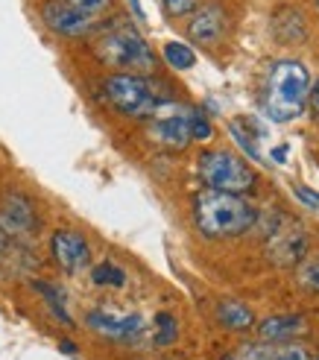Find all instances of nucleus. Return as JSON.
<instances>
[{
    "instance_id": "ddd939ff",
    "label": "nucleus",
    "mask_w": 319,
    "mask_h": 360,
    "mask_svg": "<svg viewBox=\"0 0 319 360\" xmlns=\"http://www.w3.org/2000/svg\"><path fill=\"white\" fill-rule=\"evenodd\" d=\"M261 340L267 343H287L293 337H302L308 334V319L299 316V314H281V316H270L258 326Z\"/></svg>"
},
{
    "instance_id": "f03ea898",
    "label": "nucleus",
    "mask_w": 319,
    "mask_h": 360,
    "mask_svg": "<svg viewBox=\"0 0 319 360\" xmlns=\"http://www.w3.org/2000/svg\"><path fill=\"white\" fill-rule=\"evenodd\" d=\"M308 91H311V74L302 62L296 59H281L270 68L267 82H263L261 105L263 115L273 123H290L302 117L308 105Z\"/></svg>"
},
{
    "instance_id": "1a4fd4ad",
    "label": "nucleus",
    "mask_w": 319,
    "mask_h": 360,
    "mask_svg": "<svg viewBox=\"0 0 319 360\" xmlns=\"http://www.w3.org/2000/svg\"><path fill=\"white\" fill-rule=\"evenodd\" d=\"M50 255L62 273L77 276L82 269L91 266V246H88L82 231L74 229H59L50 235Z\"/></svg>"
},
{
    "instance_id": "4468645a",
    "label": "nucleus",
    "mask_w": 319,
    "mask_h": 360,
    "mask_svg": "<svg viewBox=\"0 0 319 360\" xmlns=\"http://www.w3.org/2000/svg\"><path fill=\"white\" fill-rule=\"evenodd\" d=\"M228 132L235 135V141H237V147L249 155L252 161H261L263 155H261V138H263V126L261 123H255L252 117H235L232 123H228Z\"/></svg>"
},
{
    "instance_id": "dca6fc26",
    "label": "nucleus",
    "mask_w": 319,
    "mask_h": 360,
    "mask_svg": "<svg viewBox=\"0 0 319 360\" xmlns=\"http://www.w3.org/2000/svg\"><path fill=\"white\" fill-rule=\"evenodd\" d=\"M32 290L44 296V302H47V308L53 311V316L62 319L65 326H74V319H70V314H67V299H65V293L59 290L56 284H47V281H41V278H35V281H32Z\"/></svg>"
},
{
    "instance_id": "bb28decb",
    "label": "nucleus",
    "mask_w": 319,
    "mask_h": 360,
    "mask_svg": "<svg viewBox=\"0 0 319 360\" xmlns=\"http://www.w3.org/2000/svg\"><path fill=\"white\" fill-rule=\"evenodd\" d=\"M6 246H9V235H6V229L0 226V252H4Z\"/></svg>"
},
{
    "instance_id": "9b49d317",
    "label": "nucleus",
    "mask_w": 319,
    "mask_h": 360,
    "mask_svg": "<svg viewBox=\"0 0 319 360\" xmlns=\"http://www.w3.org/2000/svg\"><path fill=\"white\" fill-rule=\"evenodd\" d=\"M0 226L6 229L9 238H32L39 231V214H35L30 196L9 191L0 202Z\"/></svg>"
},
{
    "instance_id": "f3484780",
    "label": "nucleus",
    "mask_w": 319,
    "mask_h": 360,
    "mask_svg": "<svg viewBox=\"0 0 319 360\" xmlns=\"http://www.w3.org/2000/svg\"><path fill=\"white\" fill-rule=\"evenodd\" d=\"M91 281L97 287H112V290H120V287L126 284V273H123V266H117L115 261H100L91 269Z\"/></svg>"
},
{
    "instance_id": "0eeeda50",
    "label": "nucleus",
    "mask_w": 319,
    "mask_h": 360,
    "mask_svg": "<svg viewBox=\"0 0 319 360\" xmlns=\"http://www.w3.org/2000/svg\"><path fill=\"white\" fill-rule=\"evenodd\" d=\"M41 21L47 24V30L62 35V39H85V35H91L97 30L94 15L70 6L67 0H44Z\"/></svg>"
},
{
    "instance_id": "a211bd4d",
    "label": "nucleus",
    "mask_w": 319,
    "mask_h": 360,
    "mask_svg": "<svg viewBox=\"0 0 319 360\" xmlns=\"http://www.w3.org/2000/svg\"><path fill=\"white\" fill-rule=\"evenodd\" d=\"M162 53H164V62L173 70H190L193 65H197V53H193V47H188L182 41H167Z\"/></svg>"
},
{
    "instance_id": "4be33fe9",
    "label": "nucleus",
    "mask_w": 319,
    "mask_h": 360,
    "mask_svg": "<svg viewBox=\"0 0 319 360\" xmlns=\"http://www.w3.org/2000/svg\"><path fill=\"white\" fill-rule=\"evenodd\" d=\"M200 6V0H162V9L167 18H185Z\"/></svg>"
},
{
    "instance_id": "cd10ccee",
    "label": "nucleus",
    "mask_w": 319,
    "mask_h": 360,
    "mask_svg": "<svg viewBox=\"0 0 319 360\" xmlns=\"http://www.w3.org/2000/svg\"><path fill=\"white\" fill-rule=\"evenodd\" d=\"M59 349H62L65 354H77V346H74V343H62Z\"/></svg>"
},
{
    "instance_id": "412c9836",
    "label": "nucleus",
    "mask_w": 319,
    "mask_h": 360,
    "mask_svg": "<svg viewBox=\"0 0 319 360\" xmlns=\"http://www.w3.org/2000/svg\"><path fill=\"white\" fill-rule=\"evenodd\" d=\"M211 135H214V129H211L208 117L200 109H190V138L193 141H208Z\"/></svg>"
},
{
    "instance_id": "5701e85b",
    "label": "nucleus",
    "mask_w": 319,
    "mask_h": 360,
    "mask_svg": "<svg viewBox=\"0 0 319 360\" xmlns=\"http://www.w3.org/2000/svg\"><path fill=\"white\" fill-rule=\"evenodd\" d=\"M70 6H77V9H82V12H88V15H100V12H105L112 6V0H67Z\"/></svg>"
},
{
    "instance_id": "a878e982",
    "label": "nucleus",
    "mask_w": 319,
    "mask_h": 360,
    "mask_svg": "<svg viewBox=\"0 0 319 360\" xmlns=\"http://www.w3.org/2000/svg\"><path fill=\"white\" fill-rule=\"evenodd\" d=\"M270 158H273V161H278V165H285V158H287V143H281V147H275V150L270 153Z\"/></svg>"
},
{
    "instance_id": "6e6552de",
    "label": "nucleus",
    "mask_w": 319,
    "mask_h": 360,
    "mask_svg": "<svg viewBox=\"0 0 319 360\" xmlns=\"http://www.w3.org/2000/svg\"><path fill=\"white\" fill-rule=\"evenodd\" d=\"M85 326L91 328L94 334L115 340V343H135V340L147 331L144 316L138 314H115L105 308H94L85 314Z\"/></svg>"
},
{
    "instance_id": "c756f323",
    "label": "nucleus",
    "mask_w": 319,
    "mask_h": 360,
    "mask_svg": "<svg viewBox=\"0 0 319 360\" xmlns=\"http://www.w3.org/2000/svg\"><path fill=\"white\" fill-rule=\"evenodd\" d=\"M316 6H319V0H316Z\"/></svg>"
},
{
    "instance_id": "9d476101",
    "label": "nucleus",
    "mask_w": 319,
    "mask_h": 360,
    "mask_svg": "<svg viewBox=\"0 0 319 360\" xmlns=\"http://www.w3.org/2000/svg\"><path fill=\"white\" fill-rule=\"evenodd\" d=\"M228 32V15L226 9L217 4V0H208V4H200L190 12L188 21V39L200 47H217Z\"/></svg>"
},
{
    "instance_id": "2eb2a0df",
    "label": "nucleus",
    "mask_w": 319,
    "mask_h": 360,
    "mask_svg": "<svg viewBox=\"0 0 319 360\" xmlns=\"http://www.w3.org/2000/svg\"><path fill=\"white\" fill-rule=\"evenodd\" d=\"M217 319L228 331H249L255 326V314H252V308H246L243 302H220Z\"/></svg>"
},
{
    "instance_id": "c85d7f7f",
    "label": "nucleus",
    "mask_w": 319,
    "mask_h": 360,
    "mask_svg": "<svg viewBox=\"0 0 319 360\" xmlns=\"http://www.w3.org/2000/svg\"><path fill=\"white\" fill-rule=\"evenodd\" d=\"M223 360H240V357H237V354H235V352H232V354H226V357H223Z\"/></svg>"
},
{
    "instance_id": "20e7f679",
    "label": "nucleus",
    "mask_w": 319,
    "mask_h": 360,
    "mask_svg": "<svg viewBox=\"0 0 319 360\" xmlns=\"http://www.w3.org/2000/svg\"><path fill=\"white\" fill-rule=\"evenodd\" d=\"M103 97L109 100L117 115L132 120H150L158 112V105L164 103V97H158L141 74H123V70H115V74L105 77Z\"/></svg>"
},
{
    "instance_id": "423d86ee",
    "label": "nucleus",
    "mask_w": 319,
    "mask_h": 360,
    "mask_svg": "<svg viewBox=\"0 0 319 360\" xmlns=\"http://www.w3.org/2000/svg\"><path fill=\"white\" fill-rule=\"evenodd\" d=\"M147 138L162 150L182 153L193 141L190 138V105H179L173 100H164L147 123Z\"/></svg>"
},
{
    "instance_id": "39448f33",
    "label": "nucleus",
    "mask_w": 319,
    "mask_h": 360,
    "mask_svg": "<svg viewBox=\"0 0 319 360\" xmlns=\"http://www.w3.org/2000/svg\"><path fill=\"white\" fill-rule=\"evenodd\" d=\"M197 173L202 185L223 193H249L258 182L255 170L246 165V158L235 155L232 150H205L197 158Z\"/></svg>"
},
{
    "instance_id": "f8f14e48",
    "label": "nucleus",
    "mask_w": 319,
    "mask_h": 360,
    "mask_svg": "<svg viewBox=\"0 0 319 360\" xmlns=\"http://www.w3.org/2000/svg\"><path fill=\"white\" fill-rule=\"evenodd\" d=\"M240 360H313L311 352L302 346V343H267V340H261V343H246L235 352Z\"/></svg>"
},
{
    "instance_id": "f257e3e1",
    "label": "nucleus",
    "mask_w": 319,
    "mask_h": 360,
    "mask_svg": "<svg viewBox=\"0 0 319 360\" xmlns=\"http://www.w3.org/2000/svg\"><path fill=\"white\" fill-rule=\"evenodd\" d=\"M258 220L255 205H249L240 193H223L205 188L193 200V223H197L200 235L211 240L223 238H237L243 231H249Z\"/></svg>"
},
{
    "instance_id": "7ed1b4c3",
    "label": "nucleus",
    "mask_w": 319,
    "mask_h": 360,
    "mask_svg": "<svg viewBox=\"0 0 319 360\" xmlns=\"http://www.w3.org/2000/svg\"><path fill=\"white\" fill-rule=\"evenodd\" d=\"M97 59L112 68V70H123V74H152L155 70V53L152 47L144 41L132 24L126 21H115L112 27H105L97 39Z\"/></svg>"
},
{
    "instance_id": "aec40b11",
    "label": "nucleus",
    "mask_w": 319,
    "mask_h": 360,
    "mask_svg": "<svg viewBox=\"0 0 319 360\" xmlns=\"http://www.w3.org/2000/svg\"><path fill=\"white\" fill-rule=\"evenodd\" d=\"M155 334H152V340L158 346H170L173 340H176V334H179V328H176V319L170 316V314H158L155 316Z\"/></svg>"
},
{
    "instance_id": "b1692460",
    "label": "nucleus",
    "mask_w": 319,
    "mask_h": 360,
    "mask_svg": "<svg viewBox=\"0 0 319 360\" xmlns=\"http://www.w3.org/2000/svg\"><path fill=\"white\" fill-rule=\"evenodd\" d=\"M293 193L299 196V202H302V205H308L311 211L319 214V193L316 191H311L308 185H293Z\"/></svg>"
},
{
    "instance_id": "393cba45",
    "label": "nucleus",
    "mask_w": 319,
    "mask_h": 360,
    "mask_svg": "<svg viewBox=\"0 0 319 360\" xmlns=\"http://www.w3.org/2000/svg\"><path fill=\"white\" fill-rule=\"evenodd\" d=\"M308 105H311V112L319 117V79H316V85L308 91Z\"/></svg>"
},
{
    "instance_id": "6ab92c4d",
    "label": "nucleus",
    "mask_w": 319,
    "mask_h": 360,
    "mask_svg": "<svg viewBox=\"0 0 319 360\" xmlns=\"http://www.w3.org/2000/svg\"><path fill=\"white\" fill-rule=\"evenodd\" d=\"M299 287H305L308 293H319V255H308L299 266Z\"/></svg>"
}]
</instances>
